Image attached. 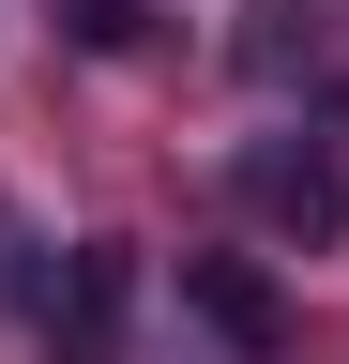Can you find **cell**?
Segmentation results:
<instances>
[{"instance_id":"cell-5","label":"cell","mask_w":349,"mask_h":364,"mask_svg":"<svg viewBox=\"0 0 349 364\" xmlns=\"http://www.w3.org/2000/svg\"><path fill=\"white\" fill-rule=\"evenodd\" d=\"M0 258H16V213H0Z\"/></svg>"},{"instance_id":"cell-2","label":"cell","mask_w":349,"mask_h":364,"mask_svg":"<svg viewBox=\"0 0 349 364\" xmlns=\"http://www.w3.org/2000/svg\"><path fill=\"white\" fill-rule=\"evenodd\" d=\"M183 304H198V334L213 349H243V364H274L289 349V289L258 258H183Z\"/></svg>"},{"instance_id":"cell-1","label":"cell","mask_w":349,"mask_h":364,"mask_svg":"<svg viewBox=\"0 0 349 364\" xmlns=\"http://www.w3.org/2000/svg\"><path fill=\"white\" fill-rule=\"evenodd\" d=\"M243 213L274 228V243H349V167L319 136H258L243 152Z\"/></svg>"},{"instance_id":"cell-3","label":"cell","mask_w":349,"mask_h":364,"mask_svg":"<svg viewBox=\"0 0 349 364\" xmlns=\"http://www.w3.org/2000/svg\"><path fill=\"white\" fill-rule=\"evenodd\" d=\"M122 318H137V243H76L61 258V364H122Z\"/></svg>"},{"instance_id":"cell-4","label":"cell","mask_w":349,"mask_h":364,"mask_svg":"<svg viewBox=\"0 0 349 364\" xmlns=\"http://www.w3.org/2000/svg\"><path fill=\"white\" fill-rule=\"evenodd\" d=\"M76 46H107V61H122V46H152V0H76Z\"/></svg>"}]
</instances>
